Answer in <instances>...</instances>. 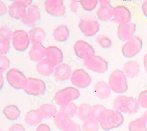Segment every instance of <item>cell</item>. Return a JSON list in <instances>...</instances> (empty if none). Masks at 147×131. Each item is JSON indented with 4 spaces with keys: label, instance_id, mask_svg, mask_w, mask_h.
<instances>
[{
    "label": "cell",
    "instance_id": "obj_15",
    "mask_svg": "<svg viewBox=\"0 0 147 131\" xmlns=\"http://www.w3.org/2000/svg\"><path fill=\"white\" fill-rule=\"evenodd\" d=\"M45 11L48 14L54 17H61L65 13L64 1L61 0H47L44 2Z\"/></svg>",
    "mask_w": 147,
    "mask_h": 131
},
{
    "label": "cell",
    "instance_id": "obj_29",
    "mask_svg": "<svg viewBox=\"0 0 147 131\" xmlns=\"http://www.w3.org/2000/svg\"><path fill=\"white\" fill-rule=\"evenodd\" d=\"M107 111V110L103 105L100 104L95 105L91 108V118L100 122L104 118Z\"/></svg>",
    "mask_w": 147,
    "mask_h": 131
},
{
    "label": "cell",
    "instance_id": "obj_32",
    "mask_svg": "<svg viewBox=\"0 0 147 131\" xmlns=\"http://www.w3.org/2000/svg\"><path fill=\"white\" fill-rule=\"evenodd\" d=\"M38 110L41 112L43 118H48L54 116L58 112L55 106L50 103H43L40 107Z\"/></svg>",
    "mask_w": 147,
    "mask_h": 131
},
{
    "label": "cell",
    "instance_id": "obj_48",
    "mask_svg": "<svg viewBox=\"0 0 147 131\" xmlns=\"http://www.w3.org/2000/svg\"><path fill=\"white\" fill-rule=\"evenodd\" d=\"M142 116L144 117V118L145 119L146 124V125H147V111H146L144 113V114L142 115Z\"/></svg>",
    "mask_w": 147,
    "mask_h": 131
},
{
    "label": "cell",
    "instance_id": "obj_4",
    "mask_svg": "<svg viewBox=\"0 0 147 131\" xmlns=\"http://www.w3.org/2000/svg\"><path fill=\"white\" fill-rule=\"evenodd\" d=\"M80 96V92L77 88L68 87L58 91L54 95L53 101L61 106L78 99Z\"/></svg>",
    "mask_w": 147,
    "mask_h": 131
},
{
    "label": "cell",
    "instance_id": "obj_38",
    "mask_svg": "<svg viewBox=\"0 0 147 131\" xmlns=\"http://www.w3.org/2000/svg\"><path fill=\"white\" fill-rule=\"evenodd\" d=\"M13 32L7 26H3L0 28V39H8L11 40L13 37Z\"/></svg>",
    "mask_w": 147,
    "mask_h": 131
},
{
    "label": "cell",
    "instance_id": "obj_46",
    "mask_svg": "<svg viewBox=\"0 0 147 131\" xmlns=\"http://www.w3.org/2000/svg\"><path fill=\"white\" fill-rule=\"evenodd\" d=\"M142 9L144 15L147 18V0L145 1L142 5Z\"/></svg>",
    "mask_w": 147,
    "mask_h": 131
},
{
    "label": "cell",
    "instance_id": "obj_39",
    "mask_svg": "<svg viewBox=\"0 0 147 131\" xmlns=\"http://www.w3.org/2000/svg\"><path fill=\"white\" fill-rule=\"evenodd\" d=\"M10 41L8 39H0V54L1 55L6 54L10 48Z\"/></svg>",
    "mask_w": 147,
    "mask_h": 131
},
{
    "label": "cell",
    "instance_id": "obj_3",
    "mask_svg": "<svg viewBox=\"0 0 147 131\" xmlns=\"http://www.w3.org/2000/svg\"><path fill=\"white\" fill-rule=\"evenodd\" d=\"M124 120V116L119 111L107 110L104 118L100 124L103 129L108 131L120 126L123 124Z\"/></svg>",
    "mask_w": 147,
    "mask_h": 131
},
{
    "label": "cell",
    "instance_id": "obj_19",
    "mask_svg": "<svg viewBox=\"0 0 147 131\" xmlns=\"http://www.w3.org/2000/svg\"><path fill=\"white\" fill-rule=\"evenodd\" d=\"M45 58L50 61L55 67L61 64L63 61V52L56 46H49L46 48Z\"/></svg>",
    "mask_w": 147,
    "mask_h": 131
},
{
    "label": "cell",
    "instance_id": "obj_31",
    "mask_svg": "<svg viewBox=\"0 0 147 131\" xmlns=\"http://www.w3.org/2000/svg\"><path fill=\"white\" fill-rule=\"evenodd\" d=\"M146 122L144 117L141 116L133 120L128 124L129 131H147Z\"/></svg>",
    "mask_w": 147,
    "mask_h": 131
},
{
    "label": "cell",
    "instance_id": "obj_14",
    "mask_svg": "<svg viewBox=\"0 0 147 131\" xmlns=\"http://www.w3.org/2000/svg\"><path fill=\"white\" fill-rule=\"evenodd\" d=\"M78 27L85 36L92 37L99 31L100 24L94 19H81Z\"/></svg>",
    "mask_w": 147,
    "mask_h": 131
},
{
    "label": "cell",
    "instance_id": "obj_13",
    "mask_svg": "<svg viewBox=\"0 0 147 131\" xmlns=\"http://www.w3.org/2000/svg\"><path fill=\"white\" fill-rule=\"evenodd\" d=\"M41 18V13L38 6L32 4L27 9L26 14L21 22L28 27H33L37 25Z\"/></svg>",
    "mask_w": 147,
    "mask_h": 131
},
{
    "label": "cell",
    "instance_id": "obj_40",
    "mask_svg": "<svg viewBox=\"0 0 147 131\" xmlns=\"http://www.w3.org/2000/svg\"><path fill=\"white\" fill-rule=\"evenodd\" d=\"M140 105L144 108H147V89L140 92L138 97Z\"/></svg>",
    "mask_w": 147,
    "mask_h": 131
},
{
    "label": "cell",
    "instance_id": "obj_6",
    "mask_svg": "<svg viewBox=\"0 0 147 131\" xmlns=\"http://www.w3.org/2000/svg\"><path fill=\"white\" fill-rule=\"evenodd\" d=\"M6 78L9 84L16 89H24L28 79L21 71L17 68L9 69L6 74Z\"/></svg>",
    "mask_w": 147,
    "mask_h": 131
},
{
    "label": "cell",
    "instance_id": "obj_43",
    "mask_svg": "<svg viewBox=\"0 0 147 131\" xmlns=\"http://www.w3.org/2000/svg\"><path fill=\"white\" fill-rule=\"evenodd\" d=\"M36 131H51V129L48 125L41 124L38 126Z\"/></svg>",
    "mask_w": 147,
    "mask_h": 131
},
{
    "label": "cell",
    "instance_id": "obj_2",
    "mask_svg": "<svg viewBox=\"0 0 147 131\" xmlns=\"http://www.w3.org/2000/svg\"><path fill=\"white\" fill-rule=\"evenodd\" d=\"M109 85L111 89L117 93H123L128 89L127 76L124 71L115 69L109 77Z\"/></svg>",
    "mask_w": 147,
    "mask_h": 131
},
{
    "label": "cell",
    "instance_id": "obj_16",
    "mask_svg": "<svg viewBox=\"0 0 147 131\" xmlns=\"http://www.w3.org/2000/svg\"><path fill=\"white\" fill-rule=\"evenodd\" d=\"M131 17V13L128 8L124 5H118L114 8V16L111 21L119 25L126 24L130 23Z\"/></svg>",
    "mask_w": 147,
    "mask_h": 131
},
{
    "label": "cell",
    "instance_id": "obj_18",
    "mask_svg": "<svg viewBox=\"0 0 147 131\" xmlns=\"http://www.w3.org/2000/svg\"><path fill=\"white\" fill-rule=\"evenodd\" d=\"M100 6L97 11L98 18L102 21L111 19L114 16V8L111 5L109 1H99Z\"/></svg>",
    "mask_w": 147,
    "mask_h": 131
},
{
    "label": "cell",
    "instance_id": "obj_22",
    "mask_svg": "<svg viewBox=\"0 0 147 131\" xmlns=\"http://www.w3.org/2000/svg\"><path fill=\"white\" fill-rule=\"evenodd\" d=\"M111 87L104 81L98 82L94 86V91L96 96L100 99L108 98L111 95Z\"/></svg>",
    "mask_w": 147,
    "mask_h": 131
},
{
    "label": "cell",
    "instance_id": "obj_26",
    "mask_svg": "<svg viewBox=\"0 0 147 131\" xmlns=\"http://www.w3.org/2000/svg\"><path fill=\"white\" fill-rule=\"evenodd\" d=\"M36 68L40 74L48 76L54 73L55 66L47 59L44 58L36 64Z\"/></svg>",
    "mask_w": 147,
    "mask_h": 131
},
{
    "label": "cell",
    "instance_id": "obj_28",
    "mask_svg": "<svg viewBox=\"0 0 147 131\" xmlns=\"http://www.w3.org/2000/svg\"><path fill=\"white\" fill-rule=\"evenodd\" d=\"M53 35L57 41L65 42L69 37V29L67 26L61 24L54 30Z\"/></svg>",
    "mask_w": 147,
    "mask_h": 131
},
{
    "label": "cell",
    "instance_id": "obj_1",
    "mask_svg": "<svg viewBox=\"0 0 147 131\" xmlns=\"http://www.w3.org/2000/svg\"><path fill=\"white\" fill-rule=\"evenodd\" d=\"M140 105L138 99L132 97L119 95L114 101V108L120 112L134 114L138 111Z\"/></svg>",
    "mask_w": 147,
    "mask_h": 131
},
{
    "label": "cell",
    "instance_id": "obj_20",
    "mask_svg": "<svg viewBox=\"0 0 147 131\" xmlns=\"http://www.w3.org/2000/svg\"><path fill=\"white\" fill-rule=\"evenodd\" d=\"M136 30V25L132 22L119 25L117 31L118 37L122 41H127L134 36Z\"/></svg>",
    "mask_w": 147,
    "mask_h": 131
},
{
    "label": "cell",
    "instance_id": "obj_10",
    "mask_svg": "<svg viewBox=\"0 0 147 131\" xmlns=\"http://www.w3.org/2000/svg\"><path fill=\"white\" fill-rule=\"evenodd\" d=\"M30 42L28 33L22 30H17L13 32L12 44L14 48L20 52L26 51Z\"/></svg>",
    "mask_w": 147,
    "mask_h": 131
},
{
    "label": "cell",
    "instance_id": "obj_17",
    "mask_svg": "<svg viewBox=\"0 0 147 131\" xmlns=\"http://www.w3.org/2000/svg\"><path fill=\"white\" fill-rule=\"evenodd\" d=\"M74 50L79 58L84 60L90 56L95 55V50L93 47L87 42L83 40L76 41L74 46Z\"/></svg>",
    "mask_w": 147,
    "mask_h": 131
},
{
    "label": "cell",
    "instance_id": "obj_42",
    "mask_svg": "<svg viewBox=\"0 0 147 131\" xmlns=\"http://www.w3.org/2000/svg\"><path fill=\"white\" fill-rule=\"evenodd\" d=\"M8 131H26V129L21 124H14L9 128Z\"/></svg>",
    "mask_w": 147,
    "mask_h": 131
},
{
    "label": "cell",
    "instance_id": "obj_41",
    "mask_svg": "<svg viewBox=\"0 0 147 131\" xmlns=\"http://www.w3.org/2000/svg\"><path fill=\"white\" fill-rule=\"evenodd\" d=\"M9 67V61L5 55L0 56V67H1V73L4 72Z\"/></svg>",
    "mask_w": 147,
    "mask_h": 131
},
{
    "label": "cell",
    "instance_id": "obj_33",
    "mask_svg": "<svg viewBox=\"0 0 147 131\" xmlns=\"http://www.w3.org/2000/svg\"><path fill=\"white\" fill-rule=\"evenodd\" d=\"M92 107L88 103H82L78 106L77 111V116L82 121H86L91 118V111Z\"/></svg>",
    "mask_w": 147,
    "mask_h": 131
},
{
    "label": "cell",
    "instance_id": "obj_27",
    "mask_svg": "<svg viewBox=\"0 0 147 131\" xmlns=\"http://www.w3.org/2000/svg\"><path fill=\"white\" fill-rule=\"evenodd\" d=\"M124 73L129 78L136 77L140 71V65L137 61H128L125 63L123 68Z\"/></svg>",
    "mask_w": 147,
    "mask_h": 131
},
{
    "label": "cell",
    "instance_id": "obj_7",
    "mask_svg": "<svg viewBox=\"0 0 147 131\" xmlns=\"http://www.w3.org/2000/svg\"><path fill=\"white\" fill-rule=\"evenodd\" d=\"M142 45V39L137 35H134L122 46V54L127 58H132L136 56L141 50Z\"/></svg>",
    "mask_w": 147,
    "mask_h": 131
},
{
    "label": "cell",
    "instance_id": "obj_5",
    "mask_svg": "<svg viewBox=\"0 0 147 131\" xmlns=\"http://www.w3.org/2000/svg\"><path fill=\"white\" fill-rule=\"evenodd\" d=\"M57 128L61 131H81V126L62 112H58L54 118Z\"/></svg>",
    "mask_w": 147,
    "mask_h": 131
},
{
    "label": "cell",
    "instance_id": "obj_34",
    "mask_svg": "<svg viewBox=\"0 0 147 131\" xmlns=\"http://www.w3.org/2000/svg\"><path fill=\"white\" fill-rule=\"evenodd\" d=\"M77 111L78 108L77 105L72 102L61 106L60 108V112L65 114L70 118H72L77 113Z\"/></svg>",
    "mask_w": 147,
    "mask_h": 131
},
{
    "label": "cell",
    "instance_id": "obj_44",
    "mask_svg": "<svg viewBox=\"0 0 147 131\" xmlns=\"http://www.w3.org/2000/svg\"><path fill=\"white\" fill-rule=\"evenodd\" d=\"M78 1H72L70 4L71 9L74 13H76L77 11L78 6Z\"/></svg>",
    "mask_w": 147,
    "mask_h": 131
},
{
    "label": "cell",
    "instance_id": "obj_49",
    "mask_svg": "<svg viewBox=\"0 0 147 131\" xmlns=\"http://www.w3.org/2000/svg\"><path fill=\"white\" fill-rule=\"evenodd\" d=\"M1 89L3 88V85H4V79H3V75H2V73H1Z\"/></svg>",
    "mask_w": 147,
    "mask_h": 131
},
{
    "label": "cell",
    "instance_id": "obj_23",
    "mask_svg": "<svg viewBox=\"0 0 147 131\" xmlns=\"http://www.w3.org/2000/svg\"><path fill=\"white\" fill-rule=\"evenodd\" d=\"M45 52L46 48L41 44H34L30 50L29 56L32 61L40 62L44 59Z\"/></svg>",
    "mask_w": 147,
    "mask_h": 131
},
{
    "label": "cell",
    "instance_id": "obj_30",
    "mask_svg": "<svg viewBox=\"0 0 147 131\" xmlns=\"http://www.w3.org/2000/svg\"><path fill=\"white\" fill-rule=\"evenodd\" d=\"M3 112L5 116L11 121L17 120L21 114L20 110L14 105H8L5 106L4 108Z\"/></svg>",
    "mask_w": 147,
    "mask_h": 131
},
{
    "label": "cell",
    "instance_id": "obj_36",
    "mask_svg": "<svg viewBox=\"0 0 147 131\" xmlns=\"http://www.w3.org/2000/svg\"><path fill=\"white\" fill-rule=\"evenodd\" d=\"M80 3L82 8L88 11L94 10L98 4V1L96 0H82L80 1Z\"/></svg>",
    "mask_w": 147,
    "mask_h": 131
},
{
    "label": "cell",
    "instance_id": "obj_24",
    "mask_svg": "<svg viewBox=\"0 0 147 131\" xmlns=\"http://www.w3.org/2000/svg\"><path fill=\"white\" fill-rule=\"evenodd\" d=\"M30 40L32 45L41 44L45 40L46 33L41 27H34L28 31Z\"/></svg>",
    "mask_w": 147,
    "mask_h": 131
},
{
    "label": "cell",
    "instance_id": "obj_21",
    "mask_svg": "<svg viewBox=\"0 0 147 131\" xmlns=\"http://www.w3.org/2000/svg\"><path fill=\"white\" fill-rule=\"evenodd\" d=\"M72 74L71 67L66 63H61L56 66L53 73L55 78L61 81L68 79Z\"/></svg>",
    "mask_w": 147,
    "mask_h": 131
},
{
    "label": "cell",
    "instance_id": "obj_9",
    "mask_svg": "<svg viewBox=\"0 0 147 131\" xmlns=\"http://www.w3.org/2000/svg\"><path fill=\"white\" fill-rule=\"evenodd\" d=\"M84 65L88 69L100 74L104 73L108 67V62L105 59L95 55L85 59L84 61Z\"/></svg>",
    "mask_w": 147,
    "mask_h": 131
},
{
    "label": "cell",
    "instance_id": "obj_12",
    "mask_svg": "<svg viewBox=\"0 0 147 131\" xmlns=\"http://www.w3.org/2000/svg\"><path fill=\"white\" fill-rule=\"evenodd\" d=\"M24 90L29 95L38 96L45 93L46 87L45 82L42 79L30 77L27 79V84Z\"/></svg>",
    "mask_w": 147,
    "mask_h": 131
},
{
    "label": "cell",
    "instance_id": "obj_25",
    "mask_svg": "<svg viewBox=\"0 0 147 131\" xmlns=\"http://www.w3.org/2000/svg\"><path fill=\"white\" fill-rule=\"evenodd\" d=\"M42 118L43 116L38 109L31 110L26 113L25 121L28 125L35 126L42 121Z\"/></svg>",
    "mask_w": 147,
    "mask_h": 131
},
{
    "label": "cell",
    "instance_id": "obj_11",
    "mask_svg": "<svg viewBox=\"0 0 147 131\" xmlns=\"http://www.w3.org/2000/svg\"><path fill=\"white\" fill-rule=\"evenodd\" d=\"M71 81L74 85L78 88H85L88 87L92 82V78L90 75L83 69H77L72 73Z\"/></svg>",
    "mask_w": 147,
    "mask_h": 131
},
{
    "label": "cell",
    "instance_id": "obj_35",
    "mask_svg": "<svg viewBox=\"0 0 147 131\" xmlns=\"http://www.w3.org/2000/svg\"><path fill=\"white\" fill-rule=\"evenodd\" d=\"M99 128L98 122L91 118L85 121L82 126L83 131H98Z\"/></svg>",
    "mask_w": 147,
    "mask_h": 131
},
{
    "label": "cell",
    "instance_id": "obj_45",
    "mask_svg": "<svg viewBox=\"0 0 147 131\" xmlns=\"http://www.w3.org/2000/svg\"><path fill=\"white\" fill-rule=\"evenodd\" d=\"M0 3H1V16H2L7 13V12L8 11V9L5 4L4 3V2L1 1H0Z\"/></svg>",
    "mask_w": 147,
    "mask_h": 131
},
{
    "label": "cell",
    "instance_id": "obj_47",
    "mask_svg": "<svg viewBox=\"0 0 147 131\" xmlns=\"http://www.w3.org/2000/svg\"><path fill=\"white\" fill-rule=\"evenodd\" d=\"M144 67L145 69L146 72L147 73V54H146L144 57Z\"/></svg>",
    "mask_w": 147,
    "mask_h": 131
},
{
    "label": "cell",
    "instance_id": "obj_8",
    "mask_svg": "<svg viewBox=\"0 0 147 131\" xmlns=\"http://www.w3.org/2000/svg\"><path fill=\"white\" fill-rule=\"evenodd\" d=\"M32 2V1L28 0H18L14 1L8 8V14L14 19H22L25 17L27 9L31 5Z\"/></svg>",
    "mask_w": 147,
    "mask_h": 131
},
{
    "label": "cell",
    "instance_id": "obj_37",
    "mask_svg": "<svg viewBox=\"0 0 147 131\" xmlns=\"http://www.w3.org/2000/svg\"><path fill=\"white\" fill-rule=\"evenodd\" d=\"M96 41L102 47L105 48H108L112 46V42L107 37L103 34H100L97 35Z\"/></svg>",
    "mask_w": 147,
    "mask_h": 131
}]
</instances>
